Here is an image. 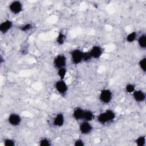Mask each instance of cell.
<instances>
[{
	"instance_id": "6da1fadb",
	"label": "cell",
	"mask_w": 146,
	"mask_h": 146,
	"mask_svg": "<svg viewBox=\"0 0 146 146\" xmlns=\"http://www.w3.org/2000/svg\"><path fill=\"white\" fill-rule=\"evenodd\" d=\"M116 117L115 112L112 110H107L97 117L98 121L101 124H106L112 121Z\"/></svg>"
},
{
	"instance_id": "7a4b0ae2",
	"label": "cell",
	"mask_w": 146,
	"mask_h": 146,
	"mask_svg": "<svg viewBox=\"0 0 146 146\" xmlns=\"http://www.w3.org/2000/svg\"><path fill=\"white\" fill-rule=\"evenodd\" d=\"M112 98L113 94L110 89H103L100 92L99 100L104 104H108L110 103Z\"/></svg>"
},
{
	"instance_id": "3957f363",
	"label": "cell",
	"mask_w": 146,
	"mask_h": 146,
	"mask_svg": "<svg viewBox=\"0 0 146 146\" xmlns=\"http://www.w3.org/2000/svg\"><path fill=\"white\" fill-rule=\"evenodd\" d=\"M55 88L56 91L61 95L64 96L67 94L68 87L64 79H59L55 82Z\"/></svg>"
},
{
	"instance_id": "277c9868",
	"label": "cell",
	"mask_w": 146,
	"mask_h": 146,
	"mask_svg": "<svg viewBox=\"0 0 146 146\" xmlns=\"http://www.w3.org/2000/svg\"><path fill=\"white\" fill-rule=\"evenodd\" d=\"M67 64V58L64 54H59L55 57L53 60L54 67L57 70L60 68L66 67Z\"/></svg>"
},
{
	"instance_id": "5b68a950",
	"label": "cell",
	"mask_w": 146,
	"mask_h": 146,
	"mask_svg": "<svg viewBox=\"0 0 146 146\" xmlns=\"http://www.w3.org/2000/svg\"><path fill=\"white\" fill-rule=\"evenodd\" d=\"M83 51L79 48L75 49L71 52V58L72 62L75 64H80L83 62Z\"/></svg>"
},
{
	"instance_id": "8992f818",
	"label": "cell",
	"mask_w": 146,
	"mask_h": 146,
	"mask_svg": "<svg viewBox=\"0 0 146 146\" xmlns=\"http://www.w3.org/2000/svg\"><path fill=\"white\" fill-rule=\"evenodd\" d=\"M9 9L13 14H19L23 10V5L19 1H14L9 5Z\"/></svg>"
},
{
	"instance_id": "52a82bcc",
	"label": "cell",
	"mask_w": 146,
	"mask_h": 146,
	"mask_svg": "<svg viewBox=\"0 0 146 146\" xmlns=\"http://www.w3.org/2000/svg\"><path fill=\"white\" fill-rule=\"evenodd\" d=\"M92 59H99L103 54L104 49L100 46L95 45L92 47L91 50L89 51Z\"/></svg>"
},
{
	"instance_id": "ba28073f",
	"label": "cell",
	"mask_w": 146,
	"mask_h": 146,
	"mask_svg": "<svg viewBox=\"0 0 146 146\" xmlns=\"http://www.w3.org/2000/svg\"><path fill=\"white\" fill-rule=\"evenodd\" d=\"M93 130V127L89 121L84 120L79 125V131L83 135H88Z\"/></svg>"
},
{
	"instance_id": "9c48e42d",
	"label": "cell",
	"mask_w": 146,
	"mask_h": 146,
	"mask_svg": "<svg viewBox=\"0 0 146 146\" xmlns=\"http://www.w3.org/2000/svg\"><path fill=\"white\" fill-rule=\"evenodd\" d=\"M22 121V118L21 116L16 113H11L8 117L9 123L14 127H17L20 125Z\"/></svg>"
},
{
	"instance_id": "30bf717a",
	"label": "cell",
	"mask_w": 146,
	"mask_h": 146,
	"mask_svg": "<svg viewBox=\"0 0 146 146\" xmlns=\"http://www.w3.org/2000/svg\"><path fill=\"white\" fill-rule=\"evenodd\" d=\"M132 96L134 100L138 103L144 102L146 98V94L144 91L141 90H135L132 93Z\"/></svg>"
},
{
	"instance_id": "8fae6325",
	"label": "cell",
	"mask_w": 146,
	"mask_h": 146,
	"mask_svg": "<svg viewBox=\"0 0 146 146\" xmlns=\"http://www.w3.org/2000/svg\"><path fill=\"white\" fill-rule=\"evenodd\" d=\"M13 23L11 21L7 19L2 22L0 25V31L2 34L7 33L13 27Z\"/></svg>"
},
{
	"instance_id": "7c38bea8",
	"label": "cell",
	"mask_w": 146,
	"mask_h": 146,
	"mask_svg": "<svg viewBox=\"0 0 146 146\" xmlns=\"http://www.w3.org/2000/svg\"><path fill=\"white\" fill-rule=\"evenodd\" d=\"M64 123V116L62 113H58L53 120V125L57 127H61Z\"/></svg>"
},
{
	"instance_id": "4fadbf2b",
	"label": "cell",
	"mask_w": 146,
	"mask_h": 146,
	"mask_svg": "<svg viewBox=\"0 0 146 146\" xmlns=\"http://www.w3.org/2000/svg\"><path fill=\"white\" fill-rule=\"evenodd\" d=\"M84 110L81 107H76L73 111L72 116L77 121H79L83 119V113H84Z\"/></svg>"
},
{
	"instance_id": "5bb4252c",
	"label": "cell",
	"mask_w": 146,
	"mask_h": 146,
	"mask_svg": "<svg viewBox=\"0 0 146 146\" xmlns=\"http://www.w3.org/2000/svg\"><path fill=\"white\" fill-rule=\"evenodd\" d=\"M94 114L92 111L89 110H86L84 111L83 120L90 122L94 119Z\"/></svg>"
},
{
	"instance_id": "9a60e30c",
	"label": "cell",
	"mask_w": 146,
	"mask_h": 146,
	"mask_svg": "<svg viewBox=\"0 0 146 146\" xmlns=\"http://www.w3.org/2000/svg\"><path fill=\"white\" fill-rule=\"evenodd\" d=\"M137 42L139 47L142 49L146 48V35L145 34H141L137 39Z\"/></svg>"
},
{
	"instance_id": "2e32d148",
	"label": "cell",
	"mask_w": 146,
	"mask_h": 146,
	"mask_svg": "<svg viewBox=\"0 0 146 146\" xmlns=\"http://www.w3.org/2000/svg\"><path fill=\"white\" fill-rule=\"evenodd\" d=\"M66 35L64 33H62V32H59L58 33V35H57L56 40L57 43L59 45L61 46V45H63L64 43V42L66 41Z\"/></svg>"
},
{
	"instance_id": "e0dca14e",
	"label": "cell",
	"mask_w": 146,
	"mask_h": 146,
	"mask_svg": "<svg viewBox=\"0 0 146 146\" xmlns=\"http://www.w3.org/2000/svg\"><path fill=\"white\" fill-rule=\"evenodd\" d=\"M137 37V34L136 31H133L128 34L125 38L126 41L128 43H132L135 41Z\"/></svg>"
},
{
	"instance_id": "ac0fdd59",
	"label": "cell",
	"mask_w": 146,
	"mask_h": 146,
	"mask_svg": "<svg viewBox=\"0 0 146 146\" xmlns=\"http://www.w3.org/2000/svg\"><path fill=\"white\" fill-rule=\"evenodd\" d=\"M145 141H146V138L144 135H141L139 136L135 140L136 144L139 146H144L145 145Z\"/></svg>"
},
{
	"instance_id": "d6986e66",
	"label": "cell",
	"mask_w": 146,
	"mask_h": 146,
	"mask_svg": "<svg viewBox=\"0 0 146 146\" xmlns=\"http://www.w3.org/2000/svg\"><path fill=\"white\" fill-rule=\"evenodd\" d=\"M67 74V69L66 67L60 68L57 70V74L60 79H64Z\"/></svg>"
},
{
	"instance_id": "ffe728a7",
	"label": "cell",
	"mask_w": 146,
	"mask_h": 146,
	"mask_svg": "<svg viewBox=\"0 0 146 146\" xmlns=\"http://www.w3.org/2000/svg\"><path fill=\"white\" fill-rule=\"evenodd\" d=\"M33 28V26L30 23H27L26 24H24L19 27V29L22 32H27L30 31Z\"/></svg>"
},
{
	"instance_id": "44dd1931",
	"label": "cell",
	"mask_w": 146,
	"mask_h": 146,
	"mask_svg": "<svg viewBox=\"0 0 146 146\" xmlns=\"http://www.w3.org/2000/svg\"><path fill=\"white\" fill-rule=\"evenodd\" d=\"M139 66L140 69L142 70V71L145 73L146 71V58L145 57L141 58L139 60Z\"/></svg>"
},
{
	"instance_id": "7402d4cb",
	"label": "cell",
	"mask_w": 146,
	"mask_h": 146,
	"mask_svg": "<svg viewBox=\"0 0 146 146\" xmlns=\"http://www.w3.org/2000/svg\"><path fill=\"white\" fill-rule=\"evenodd\" d=\"M51 145V141L47 137L42 138L39 141V145L40 146H50Z\"/></svg>"
},
{
	"instance_id": "603a6c76",
	"label": "cell",
	"mask_w": 146,
	"mask_h": 146,
	"mask_svg": "<svg viewBox=\"0 0 146 146\" xmlns=\"http://www.w3.org/2000/svg\"><path fill=\"white\" fill-rule=\"evenodd\" d=\"M125 90L127 92L129 93V94H132L136 90L135 85L133 83H128L125 86Z\"/></svg>"
},
{
	"instance_id": "cb8c5ba5",
	"label": "cell",
	"mask_w": 146,
	"mask_h": 146,
	"mask_svg": "<svg viewBox=\"0 0 146 146\" xmlns=\"http://www.w3.org/2000/svg\"><path fill=\"white\" fill-rule=\"evenodd\" d=\"M3 144L5 146H14L15 145V141L12 139L6 138L4 139Z\"/></svg>"
},
{
	"instance_id": "d4e9b609",
	"label": "cell",
	"mask_w": 146,
	"mask_h": 146,
	"mask_svg": "<svg viewBox=\"0 0 146 146\" xmlns=\"http://www.w3.org/2000/svg\"><path fill=\"white\" fill-rule=\"evenodd\" d=\"M92 57L91 56V54L89 51H86L83 52V62H89L91 60Z\"/></svg>"
},
{
	"instance_id": "484cf974",
	"label": "cell",
	"mask_w": 146,
	"mask_h": 146,
	"mask_svg": "<svg viewBox=\"0 0 146 146\" xmlns=\"http://www.w3.org/2000/svg\"><path fill=\"white\" fill-rule=\"evenodd\" d=\"M74 144L75 146H84V142L82 139H78L75 141Z\"/></svg>"
}]
</instances>
